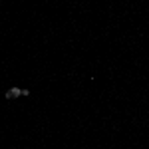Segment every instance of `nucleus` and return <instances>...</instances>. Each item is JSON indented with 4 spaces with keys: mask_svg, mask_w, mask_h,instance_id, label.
<instances>
[]
</instances>
